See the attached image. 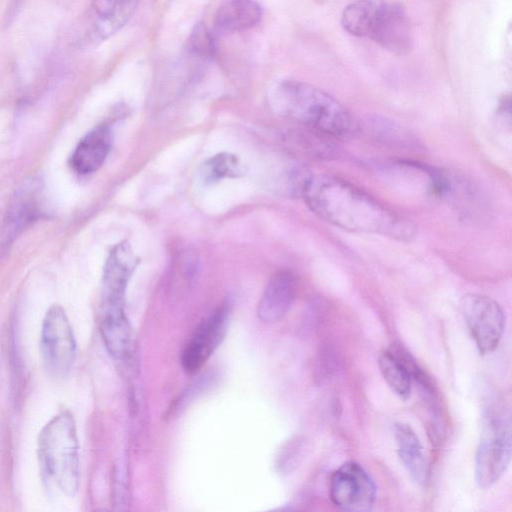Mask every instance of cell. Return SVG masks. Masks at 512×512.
<instances>
[{
  "mask_svg": "<svg viewBox=\"0 0 512 512\" xmlns=\"http://www.w3.org/2000/svg\"><path fill=\"white\" fill-rule=\"evenodd\" d=\"M460 308L479 352H492L505 328V313L501 306L488 296L466 294L460 301Z\"/></svg>",
  "mask_w": 512,
  "mask_h": 512,
  "instance_id": "cell-6",
  "label": "cell"
},
{
  "mask_svg": "<svg viewBox=\"0 0 512 512\" xmlns=\"http://www.w3.org/2000/svg\"><path fill=\"white\" fill-rule=\"evenodd\" d=\"M246 169L241 160L230 153H219L202 165L201 175L205 183H214L224 178H238Z\"/></svg>",
  "mask_w": 512,
  "mask_h": 512,
  "instance_id": "cell-20",
  "label": "cell"
},
{
  "mask_svg": "<svg viewBox=\"0 0 512 512\" xmlns=\"http://www.w3.org/2000/svg\"><path fill=\"white\" fill-rule=\"evenodd\" d=\"M138 262L125 241L111 249L104 266L101 308L124 307L126 288Z\"/></svg>",
  "mask_w": 512,
  "mask_h": 512,
  "instance_id": "cell-9",
  "label": "cell"
},
{
  "mask_svg": "<svg viewBox=\"0 0 512 512\" xmlns=\"http://www.w3.org/2000/svg\"><path fill=\"white\" fill-rule=\"evenodd\" d=\"M270 102L281 116L333 138H349L357 130L352 114L337 99L311 84L284 80Z\"/></svg>",
  "mask_w": 512,
  "mask_h": 512,
  "instance_id": "cell-2",
  "label": "cell"
},
{
  "mask_svg": "<svg viewBox=\"0 0 512 512\" xmlns=\"http://www.w3.org/2000/svg\"><path fill=\"white\" fill-rule=\"evenodd\" d=\"M38 457L46 480L66 496H75L80 485L79 442L70 412H60L42 428Z\"/></svg>",
  "mask_w": 512,
  "mask_h": 512,
  "instance_id": "cell-3",
  "label": "cell"
},
{
  "mask_svg": "<svg viewBox=\"0 0 512 512\" xmlns=\"http://www.w3.org/2000/svg\"><path fill=\"white\" fill-rule=\"evenodd\" d=\"M387 2L386 0H356L350 3L342 13L343 28L354 36L369 38Z\"/></svg>",
  "mask_w": 512,
  "mask_h": 512,
  "instance_id": "cell-17",
  "label": "cell"
},
{
  "mask_svg": "<svg viewBox=\"0 0 512 512\" xmlns=\"http://www.w3.org/2000/svg\"><path fill=\"white\" fill-rule=\"evenodd\" d=\"M378 365L389 387L400 398H409L412 379L401 361L390 350H385L379 356Z\"/></svg>",
  "mask_w": 512,
  "mask_h": 512,
  "instance_id": "cell-19",
  "label": "cell"
},
{
  "mask_svg": "<svg viewBox=\"0 0 512 512\" xmlns=\"http://www.w3.org/2000/svg\"><path fill=\"white\" fill-rule=\"evenodd\" d=\"M369 38L394 54L408 53L413 33L404 8L399 3L387 2Z\"/></svg>",
  "mask_w": 512,
  "mask_h": 512,
  "instance_id": "cell-10",
  "label": "cell"
},
{
  "mask_svg": "<svg viewBox=\"0 0 512 512\" xmlns=\"http://www.w3.org/2000/svg\"><path fill=\"white\" fill-rule=\"evenodd\" d=\"M230 311V306L224 303L196 328L181 357L183 369L187 373L199 371L221 344L228 329Z\"/></svg>",
  "mask_w": 512,
  "mask_h": 512,
  "instance_id": "cell-8",
  "label": "cell"
},
{
  "mask_svg": "<svg viewBox=\"0 0 512 512\" xmlns=\"http://www.w3.org/2000/svg\"><path fill=\"white\" fill-rule=\"evenodd\" d=\"M189 47L194 55L203 59H211L215 55L214 39L203 24H198L193 30Z\"/></svg>",
  "mask_w": 512,
  "mask_h": 512,
  "instance_id": "cell-22",
  "label": "cell"
},
{
  "mask_svg": "<svg viewBox=\"0 0 512 512\" xmlns=\"http://www.w3.org/2000/svg\"><path fill=\"white\" fill-rule=\"evenodd\" d=\"M511 459L510 418L505 411L488 406L475 454L474 474L479 488H491L504 474Z\"/></svg>",
  "mask_w": 512,
  "mask_h": 512,
  "instance_id": "cell-4",
  "label": "cell"
},
{
  "mask_svg": "<svg viewBox=\"0 0 512 512\" xmlns=\"http://www.w3.org/2000/svg\"><path fill=\"white\" fill-rule=\"evenodd\" d=\"M139 0H98L92 24L94 40H104L119 31L133 15Z\"/></svg>",
  "mask_w": 512,
  "mask_h": 512,
  "instance_id": "cell-15",
  "label": "cell"
},
{
  "mask_svg": "<svg viewBox=\"0 0 512 512\" xmlns=\"http://www.w3.org/2000/svg\"><path fill=\"white\" fill-rule=\"evenodd\" d=\"M296 293L297 281L290 271L282 270L275 273L258 302V318L265 323L281 320L292 307Z\"/></svg>",
  "mask_w": 512,
  "mask_h": 512,
  "instance_id": "cell-11",
  "label": "cell"
},
{
  "mask_svg": "<svg viewBox=\"0 0 512 512\" xmlns=\"http://www.w3.org/2000/svg\"><path fill=\"white\" fill-rule=\"evenodd\" d=\"M100 333L114 359L124 361L130 357L133 336L124 308L101 309Z\"/></svg>",
  "mask_w": 512,
  "mask_h": 512,
  "instance_id": "cell-13",
  "label": "cell"
},
{
  "mask_svg": "<svg viewBox=\"0 0 512 512\" xmlns=\"http://www.w3.org/2000/svg\"><path fill=\"white\" fill-rule=\"evenodd\" d=\"M112 139L107 125H100L88 132L72 153L70 164L74 171L81 175L97 171L110 152Z\"/></svg>",
  "mask_w": 512,
  "mask_h": 512,
  "instance_id": "cell-12",
  "label": "cell"
},
{
  "mask_svg": "<svg viewBox=\"0 0 512 512\" xmlns=\"http://www.w3.org/2000/svg\"><path fill=\"white\" fill-rule=\"evenodd\" d=\"M376 484L358 463L350 461L335 470L329 479V496L341 510L366 512L376 499Z\"/></svg>",
  "mask_w": 512,
  "mask_h": 512,
  "instance_id": "cell-7",
  "label": "cell"
},
{
  "mask_svg": "<svg viewBox=\"0 0 512 512\" xmlns=\"http://www.w3.org/2000/svg\"><path fill=\"white\" fill-rule=\"evenodd\" d=\"M301 196L322 220L341 229L409 241L415 226L351 183L328 174L311 175Z\"/></svg>",
  "mask_w": 512,
  "mask_h": 512,
  "instance_id": "cell-1",
  "label": "cell"
},
{
  "mask_svg": "<svg viewBox=\"0 0 512 512\" xmlns=\"http://www.w3.org/2000/svg\"><path fill=\"white\" fill-rule=\"evenodd\" d=\"M394 436L400 460L412 480L424 486L428 480V463L421 442L414 430L406 423H395Z\"/></svg>",
  "mask_w": 512,
  "mask_h": 512,
  "instance_id": "cell-14",
  "label": "cell"
},
{
  "mask_svg": "<svg viewBox=\"0 0 512 512\" xmlns=\"http://www.w3.org/2000/svg\"><path fill=\"white\" fill-rule=\"evenodd\" d=\"M40 353L49 375L63 377L70 371L75 355L76 342L65 310L55 304L43 319L40 336Z\"/></svg>",
  "mask_w": 512,
  "mask_h": 512,
  "instance_id": "cell-5",
  "label": "cell"
},
{
  "mask_svg": "<svg viewBox=\"0 0 512 512\" xmlns=\"http://www.w3.org/2000/svg\"><path fill=\"white\" fill-rule=\"evenodd\" d=\"M39 185L35 182L20 189L14 197L6 219L7 237L15 236L28 224H30L39 213L40 196Z\"/></svg>",
  "mask_w": 512,
  "mask_h": 512,
  "instance_id": "cell-18",
  "label": "cell"
},
{
  "mask_svg": "<svg viewBox=\"0 0 512 512\" xmlns=\"http://www.w3.org/2000/svg\"><path fill=\"white\" fill-rule=\"evenodd\" d=\"M307 442L302 436H293L282 444L275 456V469L281 475H289L303 462Z\"/></svg>",
  "mask_w": 512,
  "mask_h": 512,
  "instance_id": "cell-21",
  "label": "cell"
},
{
  "mask_svg": "<svg viewBox=\"0 0 512 512\" xmlns=\"http://www.w3.org/2000/svg\"><path fill=\"white\" fill-rule=\"evenodd\" d=\"M262 17L255 0H226L215 15L216 28L223 32H239L256 26Z\"/></svg>",
  "mask_w": 512,
  "mask_h": 512,
  "instance_id": "cell-16",
  "label": "cell"
}]
</instances>
